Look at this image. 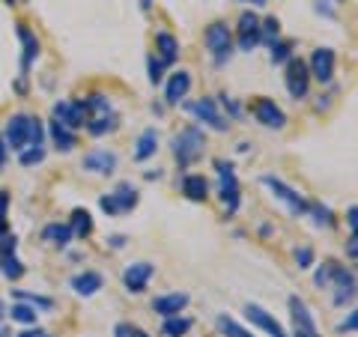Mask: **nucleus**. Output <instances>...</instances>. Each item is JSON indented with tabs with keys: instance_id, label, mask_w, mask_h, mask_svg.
I'll use <instances>...</instances> for the list:
<instances>
[{
	"instance_id": "a878e982",
	"label": "nucleus",
	"mask_w": 358,
	"mask_h": 337,
	"mask_svg": "<svg viewBox=\"0 0 358 337\" xmlns=\"http://www.w3.org/2000/svg\"><path fill=\"white\" fill-rule=\"evenodd\" d=\"M48 134H51V141H54V147H57L60 152H69L78 147V134L69 131L66 126H60L57 120H51V126H48Z\"/></svg>"
},
{
	"instance_id": "f03ea898",
	"label": "nucleus",
	"mask_w": 358,
	"mask_h": 337,
	"mask_svg": "<svg viewBox=\"0 0 358 337\" xmlns=\"http://www.w3.org/2000/svg\"><path fill=\"white\" fill-rule=\"evenodd\" d=\"M203 45H206V51L212 54V60H215L218 66L227 63L230 54H233V33H230L227 21H212V24L206 27V33H203Z\"/></svg>"
},
{
	"instance_id": "4468645a",
	"label": "nucleus",
	"mask_w": 358,
	"mask_h": 337,
	"mask_svg": "<svg viewBox=\"0 0 358 337\" xmlns=\"http://www.w3.org/2000/svg\"><path fill=\"white\" fill-rule=\"evenodd\" d=\"M334 51L331 48H317L310 54V63H308V72L310 78H317L320 84H329L331 78H334Z\"/></svg>"
},
{
	"instance_id": "aec40b11",
	"label": "nucleus",
	"mask_w": 358,
	"mask_h": 337,
	"mask_svg": "<svg viewBox=\"0 0 358 337\" xmlns=\"http://www.w3.org/2000/svg\"><path fill=\"white\" fill-rule=\"evenodd\" d=\"M188 89H192V72H185V69L173 72L171 81H167V87H164L167 105H179V102H182V99L188 96Z\"/></svg>"
},
{
	"instance_id": "37998d69",
	"label": "nucleus",
	"mask_w": 358,
	"mask_h": 337,
	"mask_svg": "<svg viewBox=\"0 0 358 337\" xmlns=\"http://www.w3.org/2000/svg\"><path fill=\"white\" fill-rule=\"evenodd\" d=\"M6 212H9V191L0 188V224H6Z\"/></svg>"
},
{
	"instance_id": "7c9ffc66",
	"label": "nucleus",
	"mask_w": 358,
	"mask_h": 337,
	"mask_svg": "<svg viewBox=\"0 0 358 337\" xmlns=\"http://www.w3.org/2000/svg\"><path fill=\"white\" fill-rule=\"evenodd\" d=\"M6 317H13V320L21 322V325H36L39 313H36V308H33V305H24V301H18V305H13V310H6Z\"/></svg>"
},
{
	"instance_id": "864d4df0",
	"label": "nucleus",
	"mask_w": 358,
	"mask_h": 337,
	"mask_svg": "<svg viewBox=\"0 0 358 337\" xmlns=\"http://www.w3.org/2000/svg\"><path fill=\"white\" fill-rule=\"evenodd\" d=\"M3 162H6V143L0 141V167H3Z\"/></svg>"
},
{
	"instance_id": "de8ad7c7",
	"label": "nucleus",
	"mask_w": 358,
	"mask_h": 337,
	"mask_svg": "<svg viewBox=\"0 0 358 337\" xmlns=\"http://www.w3.org/2000/svg\"><path fill=\"white\" fill-rule=\"evenodd\" d=\"M329 3L331 0H317V13H326V18H334V9Z\"/></svg>"
},
{
	"instance_id": "ddd939ff",
	"label": "nucleus",
	"mask_w": 358,
	"mask_h": 337,
	"mask_svg": "<svg viewBox=\"0 0 358 337\" xmlns=\"http://www.w3.org/2000/svg\"><path fill=\"white\" fill-rule=\"evenodd\" d=\"M27 129H30V114H13L6 120V150L21 152L27 150Z\"/></svg>"
},
{
	"instance_id": "3c124183",
	"label": "nucleus",
	"mask_w": 358,
	"mask_h": 337,
	"mask_svg": "<svg viewBox=\"0 0 358 337\" xmlns=\"http://www.w3.org/2000/svg\"><path fill=\"white\" fill-rule=\"evenodd\" d=\"M221 99H224V108H227V110H230V114H233V117H239V105H236V102H233V99H230V96H221Z\"/></svg>"
},
{
	"instance_id": "49530a36",
	"label": "nucleus",
	"mask_w": 358,
	"mask_h": 337,
	"mask_svg": "<svg viewBox=\"0 0 358 337\" xmlns=\"http://www.w3.org/2000/svg\"><path fill=\"white\" fill-rule=\"evenodd\" d=\"M131 334H134V329H131L129 322H120L117 329H114V337H131Z\"/></svg>"
},
{
	"instance_id": "6e6552de",
	"label": "nucleus",
	"mask_w": 358,
	"mask_h": 337,
	"mask_svg": "<svg viewBox=\"0 0 358 337\" xmlns=\"http://www.w3.org/2000/svg\"><path fill=\"white\" fill-rule=\"evenodd\" d=\"M182 108H185L192 117H197V122H203V126L215 129V131H227V129H230V122L221 117L215 99H194V102H185Z\"/></svg>"
},
{
	"instance_id": "473e14b6",
	"label": "nucleus",
	"mask_w": 358,
	"mask_h": 337,
	"mask_svg": "<svg viewBox=\"0 0 358 337\" xmlns=\"http://www.w3.org/2000/svg\"><path fill=\"white\" fill-rule=\"evenodd\" d=\"M13 296L18 301H24V305H33V308H42V310H51L54 301L48 296H36V293H27V289H13Z\"/></svg>"
},
{
	"instance_id": "ea45409f",
	"label": "nucleus",
	"mask_w": 358,
	"mask_h": 337,
	"mask_svg": "<svg viewBox=\"0 0 358 337\" xmlns=\"http://www.w3.org/2000/svg\"><path fill=\"white\" fill-rule=\"evenodd\" d=\"M42 159H45V150H42V147H30V150H21V152H18V162L24 164V167L39 164Z\"/></svg>"
},
{
	"instance_id": "4d7b16f0",
	"label": "nucleus",
	"mask_w": 358,
	"mask_h": 337,
	"mask_svg": "<svg viewBox=\"0 0 358 337\" xmlns=\"http://www.w3.org/2000/svg\"><path fill=\"white\" fill-rule=\"evenodd\" d=\"M6 317V305H3V301H0V320H3Z\"/></svg>"
},
{
	"instance_id": "9d476101",
	"label": "nucleus",
	"mask_w": 358,
	"mask_h": 337,
	"mask_svg": "<svg viewBox=\"0 0 358 337\" xmlns=\"http://www.w3.org/2000/svg\"><path fill=\"white\" fill-rule=\"evenodd\" d=\"M54 120L69 131H78L81 126H87V114H84L81 102H75V99H63V102L54 105Z\"/></svg>"
},
{
	"instance_id": "c756f323",
	"label": "nucleus",
	"mask_w": 358,
	"mask_h": 337,
	"mask_svg": "<svg viewBox=\"0 0 358 337\" xmlns=\"http://www.w3.org/2000/svg\"><path fill=\"white\" fill-rule=\"evenodd\" d=\"M69 227H72V233L78 236V239H84V236L93 233V218H90V212H87V209H75V212H72Z\"/></svg>"
},
{
	"instance_id": "5fc2aeb1",
	"label": "nucleus",
	"mask_w": 358,
	"mask_h": 337,
	"mask_svg": "<svg viewBox=\"0 0 358 337\" xmlns=\"http://www.w3.org/2000/svg\"><path fill=\"white\" fill-rule=\"evenodd\" d=\"M239 3H251V6H266V0H239Z\"/></svg>"
},
{
	"instance_id": "f257e3e1",
	"label": "nucleus",
	"mask_w": 358,
	"mask_h": 337,
	"mask_svg": "<svg viewBox=\"0 0 358 337\" xmlns=\"http://www.w3.org/2000/svg\"><path fill=\"white\" fill-rule=\"evenodd\" d=\"M173 159L179 164V171L192 167L200 155H203V147H206V134L200 131L197 126H185L179 134H173Z\"/></svg>"
},
{
	"instance_id": "412c9836",
	"label": "nucleus",
	"mask_w": 358,
	"mask_h": 337,
	"mask_svg": "<svg viewBox=\"0 0 358 337\" xmlns=\"http://www.w3.org/2000/svg\"><path fill=\"white\" fill-rule=\"evenodd\" d=\"M102 287H105V278L99 275V272H90V268H87V272H81V275H75V278H72V289H75L78 296H84V299L96 296Z\"/></svg>"
},
{
	"instance_id": "a211bd4d",
	"label": "nucleus",
	"mask_w": 358,
	"mask_h": 337,
	"mask_svg": "<svg viewBox=\"0 0 358 337\" xmlns=\"http://www.w3.org/2000/svg\"><path fill=\"white\" fill-rule=\"evenodd\" d=\"M289 313H293L296 331H301L305 337H320V331H317V320H313V313L308 310V305H305V301H301L299 296H289Z\"/></svg>"
},
{
	"instance_id": "0eeeda50",
	"label": "nucleus",
	"mask_w": 358,
	"mask_h": 337,
	"mask_svg": "<svg viewBox=\"0 0 358 337\" xmlns=\"http://www.w3.org/2000/svg\"><path fill=\"white\" fill-rule=\"evenodd\" d=\"M284 84H287V93L296 99H305L308 89H310V72H308V63L299 60V57H289L287 60V69H284Z\"/></svg>"
},
{
	"instance_id": "b1692460",
	"label": "nucleus",
	"mask_w": 358,
	"mask_h": 337,
	"mask_svg": "<svg viewBox=\"0 0 358 337\" xmlns=\"http://www.w3.org/2000/svg\"><path fill=\"white\" fill-rule=\"evenodd\" d=\"M182 194L188 200H194V203H200V200L209 197V182L200 173H188V176H182Z\"/></svg>"
},
{
	"instance_id": "09e8293b",
	"label": "nucleus",
	"mask_w": 358,
	"mask_h": 337,
	"mask_svg": "<svg viewBox=\"0 0 358 337\" xmlns=\"http://www.w3.org/2000/svg\"><path fill=\"white\" fill-rule=\"evenodd\" d=\"M15 337H51L45 329H27V331H21V334H15Z\"/></svg>"
},
{
	"instance_id": "c85d7f7f",
	"label": "nucleus",
	"mask_w": 358,
	"mask_h": 337,
	"mask_svg": "<svg viewBox=\"0 0 358 337\" xmlns=\"http://www.w3.org/2000/svg\"><path fill=\"white\" fill-rule=\"evenodd\" d=\"M188 331H192V320L188 317H167L164 325H162L164 337H185Z\"/></svg>"
},
{
	"instance_id": "5701e85b",
	"label": "nucleus",
	"mask_w": 358,
	"mask_h": 337,
	"mask_svg": "<svg viewBox=\"0 0 358 337\" xmlns=\"http://www.w3.org/2000/svg\"><path fill=\"white\" fill-rule=\"evenodd\" d=\"M42 239H45V242H51L54 248H66V245L75 239V233H72L69 224L54 221V224H45V227H42Z\"/></svg>"
},
{
	"instance_id": "2eb2a0df",
	"label": "nucleus",
	"mask_w": 358,
	"mask_h": 337,
	"mask_svg": "<svg viewBox=\"0 0 358 337\" xmlns=\"http://www.w3.org/2000/svg\"><path fill=\"white\" fill-rule=\"evenodd\" d=\"M239 51H254L260 45V18L254 13H242L239 15Z\"/></svg>"
},
{
	"instance_id": "2f4dec72",
	"label": "nucleus",
	"mask_w": 358,
	"mask_h": 337,
	"mask_svg": "<svg viewBox=\"0 0 358 337\" xmlns=\"http://www.w3.org/2000/svg\"><path fill=\"white\" fill-rule=\"evenodd\" d=\"M308 212L313 215V224H317V227H334V224H338L334 215H331V209L317 203V200H308Z\"/></svg>"
},
{
	"instance_id": "20e7f679",
	"label": "nucleus",
	"mask_w": 358,
	"mask_h": 337,
	"mask_svg": "<svg viewBox=\"0 0 358 337\" xmlns=\"http://www.w3.org/2000/svg\"><path fill=\"white\" fill-rule=\"evenodd\" d=\"M138 203H141V194L131 182H120L110 194H105L99 200V206H102L105 215H126V212H131Z\"/></svg>"
},
{
	"instance_id": "79ce46f5",
	"label": "nucleus",
	"mask_w": 358,
	"mask_h": 337,
	"mask_svg": "<svg viewBox=\"0 0 358 337\" xmlns=\"http://www.w3.org/2000/svg\"><path fill=\"white\" fill-rule=\"evenodd\" d=\"M296 263H299V268H310L313 266V248H308V245L296 248Z\"/></svg>"
},
{
	"instance_id": "bb28decb",
	"label": "nucleus",
	"mask_w": 358,
	"mask_h": 337,
	"mask_svg": "<svg viewBox=\"0 0 358 337\" xmlns=\"http://www.w3.org/2000/svg\"><path fill=\"white\" fill-rule=\"evenodd\" d=\"M120 126V117L110 110V114H99V117H87V131L93 134V138H102V134H110L117 131Z\"/></svg>"
},
{
	"instance_id": "13d9d810",
	"label": "nucleus",
	"mask_w": 358,
	"mask_h": 337,
	"mask_svg": "<svg viewBox=\"0 0 358 337\" xmlns=\"http://www.w3.org/2000/svg\"><path fill=\"white\" fill-rule=\"evenodd\" d=\"M6 3H9V6H13V3H15V0H6Z\"/></svg>"
},
{
	"instance_id": "f8f14e48",
	"label": "nucleus",
	"mask_w": 358,
	"mask_h": 337,
	"mask_svg": "<svg viewBox=\"0 0 358 337\" xmlns=\"http://www.w3.org/2000/svg\"><path fill=\"white\" fill-rule=\"evenodd\" d=\"M152 275H155V266L152 263H131L126 272H122V287H126L131 296H141L143 289H147Z\"/></svg>"
},
{
	"instance_id": "4c0bfd02",
	"label": "nucleus",
	"mask_w": 358,
	"mask_h": 337,
	"mask_svg": "<svg viewBox=\"0 0 358 337\" xmlns=\"http://www.w3.org/2000/svg\"><path fill=\"white\" fill-rule=\"evenodd\" d=\"M334 260H326L320 268H317V275H313V284H317L320 289H329V284H331V275H334Z\"/></svg>"
},
{
	"instance_id": "1a4fd4ad",
	"label": "nucleus",
	"mask_w": 358,
	"mask_h": 337,
	"mask_svg": "<svg viewBox=\"0 0 358 337\" xmlns=\"http://www.w3.org/2000/svg\"><path fill=\"white\" fill-rule=\"evenodd\" d=\"M251 114L257 122H263L266 129H284L287 126V114L275 105V99H266V96H257L251 102Z\"/></svg>"
},
{
	"instance_id": "c9c22d12",
	"label": "nucleus",
	"mask_w": 358,
	"mask_h": 337,
	"mask_svg": "<svg viewBox=\"0 0 358 337\" xmlns=\"http://www.w3.org/2000/svg\"><path fill=\"white\" fill-rule=\"evenodd\" d=\"M272 63L275 66H281V63H287L289 57H293V42H272Z\"/></svg>"
},
{
	"instance_id": "6e6d98bb",
	"label": "nucleus",
	"mask_w": 358,
	"mask_h": 337,
	"mask_svg": "<svg viewBox=\"0 0 358 337\" xmlns=\"http://www.w3.org/2000/svg\"><path fill=\"white\" fill-rule=\"evenodd\" d=\"M131 337H150V334H147V331H141V329H134V334H131Z\"/></svg>"
},
{
	"instance_id": "4be33fe9",
	"label": "nucleus",
	"mask_w": 358,
	"mask_h": 337,
	"mask_svg": "<svg viewBox=\"0 0 358 337\" xmlns=\"http://www.w3.org/2000/svg\"><path fill=\"white\" fill-rule=\"evenodd\" d=\"M155 57H159L164 66H173L176 57H179V42L176 36H171V33H155Z\"/></svg>"
},
{
	"instance_id": "e433bc0d",
	"label": "nucleus",
	"mask_w": 358,
	"mask_h": 337,
	"mask_svg": "<svg viewBox=\"0 0 358 337\" xmlns=\"http://www.w3.org/2000/svg\"><path fill=\"white\" fill-rule=\"evenodd\" d=\"M45 141V126L39 117H30V129H27V147H42Z\"/></svg>"
},
{
	"instance_id": "393cba45",
	"label": "nucleus",
	"mask_w": 358,
	"mask_h": 337,
	"mask_svg": "<svg viewBox=\"0 0 358 337\" xmlns=\"http://www.w3.org/2000/svg\"><path fill=\"white\" fill-rule=\"evenodd\" d=\"M155 150H159V131H155V129L141 131L138 143H134V162H147V159H152Z\"/></svg>"
},
{
	"instance_id": "9b49d317",
	"label": "nucleus",
	"mask_w": 358,
	"mask_h": 337,
	"mask_svg": "<svg viewBox=\"0 0 358 337\" xmlns=\"http://www.w3.org/2000/svg\"><path fill=\"white\" fill-rule=\"evenodd\" d=\"M334 287V305H346V301L355 299V272L352 268H343V266H334V275H331V284Z\"/></svg>"
},
{
	"instance_id": "8fccbe9b",
	"label": "nucleus",
	"mask_w": 358,
	"mask_h": 337,
	"mask_svg": "<svg viewBox=\"0 0 358 337\" xmlns=\"http://www.w3.org/2000/svg\"><path fill=\"white\" fill-rule=\"evenodd\" d=\"M346 221H350V230L355 236V224H358V209L355 206H350V212H346Z\"/></svg>"
},
{
	"instance_id": "423d86ee",
	"label": "nucleus",
	"mask_w": 358,
	"mask_h": 337,
	"mask_svg": "<svg viewBox=\"0 0 358 337\" xmlns=\"http://www.w3.org/2000/svg\"><path fill=\"white\" fill-rule=\"evenodd\" d=\"M215 171H218V179H221V188H218V194H221V203L224 209H227V215H236V209H239V179H236V171H233V164L230 162H215Z\"/></svg>"
},
{
	"instance_id": "dca6fc26",
	"label": "nucleus",
	"mask_w": 358,
	"mask_h": 337,
	"mask_svg": "<svg viewBox=\"0 0 358 337\" xmlns=\"http://www.w3.org/2000/svg\"><path fill=\"white\" fill-rule=\"evenodd\" d=\"M84 171H90V173H102V176H108V173H114L117 171V164H120V159H117V152H110V150H90L87 155H84Z\"/></svg>"
},
{
	"instance_id": "f704fd0d",
	"label": "nucleus",
	"mask_w": 358,
	"mask_h": 337,
	"mask_svg": "<svg viewBox=\"0 0 358 337\" xmlns=\"http://www.w3.org/2000/svg\"><path fill=\"white\" fill-rule=\"evenodd\" d=\"M24 272H27V268H24V263H21L15 254H13V257H6V260L0 263V275H3L6 280H18Z\"/></svg>"
},
{
	"instance_id": "cd10ccee",
	"label": "nucleus",
	"mask_w": 358,
	"mask_h": 337,
	"mask_svg": "<svg viewBox=\"0 0 358 337\" xmlns=\"http://www.w3.org/2000/svg\"><path fill=\"white\" fill-rule=\"evenodd\" d=\"M81 108H84V114L87 117H99V114H110V99L105 96V93H90L84 102H81Z\"/></svg>"
},
{
	"instance_id": "f3484780",
	"label": "nucleus",
	"mask_w": 358,
	"mask_h": 337,
	"mask_svg": "<svg viewBox=\"0 0 358 337\" xmlns=\"http://www.w3.org/2000/svg\"><path fill=\"white\" fill-rule=\"evenodd\" d=\"M245 317H248V320L257 325V329H263L266 334H272V337H287L284 325L278 322L268 310H263L260 305H254V301H248V305H245Z\"/></svg>"
},
{
	"instance_id": "603ef678",
	"label": "nucleus",
	"mask_w": 358,
	"mask_h": 337,
	"mask_svg": "<svg viewBox=\"0 0 358 337\" xmlns=\"http://www.w3.org/2000/svg\"><path fill=\"white\" fill-rule=\"evenodd\" d=\"M108 245H110V248H122V245H126V236H110V239H108Z\"/></svg>"
},
{
	"instance_id": "a18cd8bd",
	"label": "nucleus",
	"mask_w": 358,
	"mask_h": 337,
	"mask_svg": "<svg viewBox=\"0 0 358 337\" xmlns=\"http://www.w3.org/2000/svg\"><path fill=\"white\" fill-rule=\"evenodd\" d=\"M355 242H358V239L350 233V242H346V254H350V260H352V263L358 260V245H355Z\"/></svg>"
},
{
	"instance_id": "72a5a7b5",
	"label": "nucleus",
	"mask_w": 358,
	"mask_h": 337,
	"mask_svg": "<svg viewBox=\"0 0 358 337\" xmlns=\"http://www.w3.org/2000/svg\"><path fill=\"white\" fill-rule=\"evenodd\" d=\"M215 325H218V331H221V334H227V337H254L251 331H245V329H242V325H239L236 320L224 317V313H221V317L215 320Z\"/></svg>"
},
{
	"instance_id": "6ab92c4d",
	"label": "nucleus",
	"mask_w": 358,
	"mask_h": 337,
	"mask_svg": "<svg viewBox=\"0 0 358 337\" xmlns=\"http://www.w3.org/2000/svg\"><path fill=\"white\" fill-rule=\"evenodd\" d=\"M188 293H164V296H155L152 299V310L159 313L162 320H167V317H179L185 308H188Z\"/></svg>"
},
{
	"instance_id": "39448f33",
	"label": "nucleus",
	"mask_w": 358,
	"mask_h": 337,
	"mask_svg": "<svg viewBox=\"0 0 358 337\" xmlns=\"http://www.w3.org/2000/svg\"><path fill=\"white\" fill-rule=\"evenodd\" d=\"M15 33L21 39V81L15 84V89H18V93H27V72H30V66L36 63L42 45L36 39V33H30L27 24H15Z\"/></svg>"
},
{
	"instance_id": "c03bdc74",
	"label": "nucleus",
	"mask_w": 358,
	"mask_h": 337,
	"mask_svg": "<svg viewBox=\"0 0 358 337\" xmlns=\"http://www.w3.org/2000/svg\"><path fill=\"white\" fill-rule=\"evenodd\" d=\"M355 325H358V317H355V310L346 317L341 325H338V331H355Z\"/></svg>"
},
{
	"instance_id": "a19ab883",
	"label": "nucleus",
	"mask_w": 358,
	"mask_h": 337,
	"mask_svg": "<svg viewBox=\"0 0 358 337\" xmlns=\"http://www.w3.org/2000/svg\"><path fill=\"white\" fill-rule=\"evenodd\" d=\"M162 81H164V63H162V60L152 54V57H150V84L159 87Z\"/></svg>"
},
{
	"instance_id": "7ed1b4c3",
	"label": "nucleus",
	"mask_w": 358,
	"mask_h": 337,
	"mask_svg": "<svg viewBox=\"0 0 358 337\" xmlns=\"http://www.w3.org/2000/svg\"><path fill=\"white\" fill-rule=\"evenodd\" d=\"M260 182H263L268 191H272L278 200H281V203L287 206L289 215H308V200L301 197L293 185H287L284 179H278V176H272V173H263V176H260Z\"/></svg>"
},
{
	"instance_id": "58836bf2",
	"label": "nucleus",
	"mask_w": 358,
	"mask_h": 337,
	"mask_svg": "<svg viewBox=\"0 0 358 337\" xmlns=\"http://www.w3.org/2000/svg\"><path fill=\"white\" fill-rule=\"evenodd\" d=\"M278 33H281V21H278L275 15H268L266 21H260V39L278 42Z\"/></svg>"
}]
</instances>
